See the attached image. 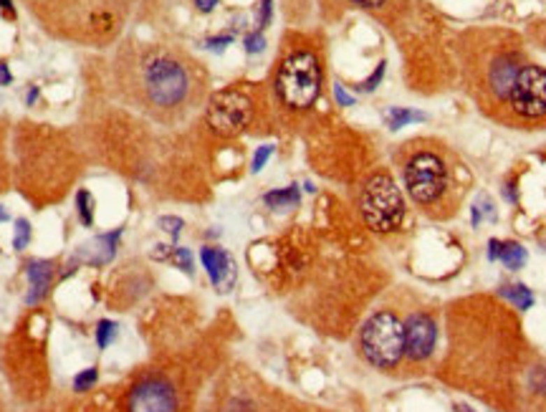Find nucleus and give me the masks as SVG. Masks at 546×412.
Masks as SVG:
<instances>
[{"instance_id": "obj_1", "label": "nucleus", "mask_w": 546, "mask_h": 412, "mask_svg": "<svg viewBox=\"0 0 546 412\" xmlns=\"http://www.w3.org/2000/svg\"><path fill=\"white\" fill-rule=\"evenodd\" d=\"M109 66L114 99L155 124H182L208 96V71L180 46L124 41Z\"/></svg>"}, {"instance_id": "obj_2", "label": "nucleus", "mask_w": 546, "mask_h": 412, "mask_svg": "<svg viewBox=\"0 0 546 412\" xmlns=\"http://www.w3.org/2000/svg\"><path fill=\"white\" fill-rule=\"evenodd\" d=\"M137 0H26L48 36L76 46L109 48L124 31Z\"/></svg>"}, {"instance_id": "obj_3", "label": "nucleus", "mask_w": 546, "mask_h": 412, "mask_svg": "<svg viewBox=\"0 0 546 412\" xmlns=\"http://www.w3.org/2000/svg\"><path fill=\"white\" fill-rule=\"evenodd\" d=\"M475 36V43L463 46L468 51L466 56V76L468 87L478 107L501 119L503 107H506L508 94L513 89V81L519 76L521 66L529 61L526 51L521 46L519 36L506 34V31H480Z\"/></svg>"}, {"instance_id": "obj_4", "label": "nucleus", "mask_w": 546, "mask_h": 412, "mask_svg": "<svg viewBox=\"0 0 546 412\" xmlns=\"http://www.w3.org/2000/svg\"><path fill=\"white\" fill-rule=\"evenodd\" d=\"M402 182L408 195L422 213L433 218H447L455 213L458 182L450 149L435 140H412L397 149Z\"/></svg>"}, {"instance_id": "obj_5", "label": "nucleus", "mask_w": 546, "mask_h": 412, "mask_svg": "<svg viewBox=\"0 0 546 412\" xmlns=\"http://www.w3.org/2000/svg\"><path fill=\"white\" fill-rule=\"evenodd\" d=\"M322 48L303 34L283 36L281 54L271 76V94L283 114H306L322 96Z\"/></svg>"}, {"instance_id": "obj_6", "label": "nucleus", "mask_w": 546, "mask_h": 412, "mask_svg": "<svg viewBox=\"0 0 546 412\" xmlns=\"http://www.w3.org/2000/svg\"><path fill=\"white\" fill-rule=\"evenodd\" d=\"M357 349L375 369H395L405 359V319L395 309H375L359 326Z\"/></svg>"}, {"instance_id": "obj_7", "label": "nucleus", "mask_w": 546, "mask_h": 412, "mask_svg": "<svg viewBox=\"0 0 546 412\" xmlns=\"http://www.w3.org/2000/svg\"><path fill=\"white\" fill-rule=\"evenodd\" d=\"M501 124L516 129H544L546 126V66L526 61L513 81Z\"/></svg>"}, {"instance_id": "obj_8", "label": "nucleus", "mask_w": 546, "mask_h": 412, "mask_svg": "<svg viewBox=\"0 0 546 412\" xmlns=\"http://www.w3.org/2000/svg\"><path fill=\"white\" fill-rule=\"evenodd\" d=\"M359 213L375 233H395L405 220V200L387 170H375L359 187Z\"/></svg>"}, {"instance_id": "obj_9", "label": "nucleus", "mask_w": 546, "mask_h": 412, "mask_svg": "<svg viewBox=\"0 0 546 412\" xmlns=\"http://www.w3.org/2000/svg\"><path fill=\"white\" fill-rule=\"evenodd\" d=\"M258 117L253 84H233L215 91L205 104V124L215 137L231 140L243 134Z\"/></svg>"}, {"instance_id": "obj_10", "label": "nucleus", "mask_w": 546, "mask_h": 412, "mask_svg": "<svg viewBox=\"0 0 546 412\" xmlns=\"http://www.w3.org/2000/svg\"><path fill=\"white\" fill-rule=\"evenodd\" d=\"M124 412H185L178 382L165 372H145L124 395Z\"/></svg>"}, {"instance_id": "obj_11", "label": "nucleus", "mask_w": 546, "mask_h": 412, "mask_svg": "<svg viewBox=\"0 0 546 412\" xmlns=\"http://www.w3.org/2000/svg\"><path fill=\"white\" fill-rule=\"evenodd\" d=\"M438 341V326L428 311H410L405 316V357L410 362H425Z\"/></svg>"}, {"instance_id": "obj_12", "label": "nucleus", "mask_w": 546, "mask_h": 412, "mask_svg": "<svg viewBox=\"0 0 546 412\" xmlns=\"http://www.w3.org/2000/svg\"><path fill=\"white\" fill-rule=\"evenodd\" d=\"M200 260H203L205 271L210 276V284L217 291H231L236 284V263H233L231 253L215 246L200 248Z\"/></svg>"}, {"instance_id": "obj_13", "label": "nucleus", "mask_w": 546, "mask_h": 412, "mask_svg": "<svg viewBox=\"0 0 546 412\" xmlns=\"http://www.w3.org/2000/svg\"><path fill=\"white\" fill-rule=\"evenodd\" d=\"M119 238H122V228L96 235L94 240H89V243H84V246L79 248L76 258H79L81 263H86V266H96V268L104 266V263H109V260L117 256Z\"/></svg>"}, {"instance_id": "obj_14", "label": "nucleus", "mask_w": 546, "mask_h": 412, "mask_svg": "<svg viewBox=\"0 0 546 412\" xmlns=\"http://www.w3.org/2000/svg\"><path fill=\"white\" fill-rule=\"evenodd\" d=\"M28 276V296L26 304L36 306L46 299L48 291L53 288V276H56V263L51 260H28L26 263Z\"/></svg>"}, {"instance_id": "obj_15", "label": "nucleus", "mask_w": 546, "mask_h": 412, "mask_svg": "<svg viewBox=\"0 0 546 412\" xmlns=\"http://www.w3.org/2000/svg\"><path fill=\"white\" fill-rule=\"evenodd\" d=\"M264 203L271 210H283V207H299L301 205V190L299 185H289V187H278V190H271L264 195Z\"/></svg>"}, {"instance_id": "obj_16", "label": "nucleus", "mask_w": 546, "mask_h": 412, "mask_svg": "<svg viewBox=\"0 0 546 412\" xmlns=\"http://www.w3.org/2000/svg\"><path fill=\"white\" fill-rule=\"evenodd\" d=\"M73 205H76V218H79L81 226L92 228L94 218H96V200H94V195L86 187H79L76 198H73Z\"/></svg>"}, {"instance_id": "obj_17", "label": "nucleus", "mask_w": 546, "mask_h": 412, "mask_svg": "<svg viewBox=\"0 0 546 412\" xmlns=\"http://www.w3.org/2000/svg\"><path fill=\"white\" fill-rule=\"evenodd\" d=\"M428 117L422 112H415V109H405V107H389L385 114V122H387L389 129H402V126L412 124V122H425Z\"/></svg>"}, {"instance_id": "obj_18", "label": "nucleus", "mask_w": 546, "mask_h": 412, "mask_svg": "<svg viewBox=\"0 0 546 412\" xmlns=\"http://www.w3.org/2000/svg\"><path fill=\"white\" fill-rule=\"evenodd\" d=\"M498 260L506 268H511V271H519V268H524V263H526V251H524L519 243H513V240H511V243H508V240H503Z\"/></svg>"}, {"instance_id": "obj_19", "label": "nucleus", "mask_w": 546, "mask_h": 412, "mask_svg": "<svg viewBox=\"0 0 546 412\" xmlns=\"http://www.w3.org/2000/svg\"><path fill=\"white\" fill-rule=\"evenodd\" d=\"M501 296L511 301V304L516 306V309H521V311H526V309H531V306H533L531 288L524 286V284H516V286H503V288H501Z\"/></svg>"}, {"instance_id": "obj_20", "label": "nucleus", "mask_w": 546, "mask_h": 412, "mask_svg": "<svg viewBox=\"0 0 546 412\" xmlns=\"http://www.w3.org/2000/svg\"><path fill=\"white\" fill-rule=\"evenodd\" d=\"M8 122L0 119V193H6L10 185V162H8Z\"/></svg>"}, {"instance_id": "obj_21", "label": "nucleus", "mask_w": 546, "mask_h": 412, "mask_svg": "<svg viewBox=\"0 0 546 412\" xmlns=\"http://www.w3.org/2000/svg\"><path fill=\"white\" fill-rule=\"evenodd\" d=\"M117 337H119V326L114 324V321L101 319L99 324H96V334H94V339H96V346H99V349H106L112 341H117Z\"/></svg>"}, {"instance_id": "obj_22", "label": "nucleus", "mask_w": 546, "mask_h": 412, "mask_svg": "<svg viewBox=\"0 0 546 412\" xmlns=\"http://www.w3.org/2000/svg\"><path fill=\"white\" fill-rule=\"evenodd\" d=\"M99 382V369L96 367H86V369H81L76 377H73V390L76 392H89V390H94V385Z\"/></svg>"}, {"instance_id": "obj_23", "label": "nucleus", "mask_w": 546, "mask_h": 412, "mask_svg": "<svg viewBox=\"0 0 546 412\" xmlns=\"http://www.w3.org/2000/svg\"><path fill=\"white\" fill-rule=\"evenodd\" d=\"M34 238V230H31V223L26 218H18L13 226V248L15 251H23V248L31 243Z\"/></svg>"}, {"instance_id": "obj_24", "label": "nucleus", "mask_w": 546, "mask_h": 412, "mask_svg": "<svg viewBox=\"0 0 546 412\" xmlns=\"http://www.w3.org/2000/svg\"><path fill=\"white\" fill-rule=\"evenodd\" d=\"M170 263H175V266L180 268V271H185L187 276H192V253L187 251V248H172L170 253Z\"/></svg>"}, {"instance_id": "obj_25", "label": "nucleus", "mask_w": 546, "mask_h": 412, "mask_svg": "<svg viewBox=\"0 0 546 412\" xmlns=\"http://www.w3.org/2000/svg\"><path fill=\"white\" fill-rule=\"evenodd\" d=\"M157 226L162 228L167 235H172V238H180V233H182V228H185V220L178 218V215H162V218H157Z\"/></svg>"}, {"instance_id": "obj_26", "label": "nucleus", "mask_w": 546, "mask_h": 412, "mask_svg": "<svg viewBox=\"0 0 546 412\" xmlns=\"http://www.w3.org/2000/svg\"><path fill=\"white\" fill-rule=\"evenodd\" d=\"M243 46H245V54H261L266 48V36H264V31H253V34H248L243 38Z\"/></svg>"}, {"instance_id": "obj_27", "label": "nucleus", "mask_w": 546, "mask_h": 412, "mask_svg": "<svg viewBox=\"0 0 546 412\" xmlns=\"http://www.w3.org/2000/svg\"><path fill=\"white\" fill-rule=\"evenodd\" d=\"M385 68H387V61H380V66L372 71V76H369V79H364L357 89H362V91H375V89L382 84V79H385Z\"/></svg>"}, {"instance_id": "obj_28", "label": "nucleus", "mask_w": 546, "mask_h": 412, "mask_svg": "<svg viewBox=\"0 0 546 412\" xmlns=\"http://www.w3.org/2000/svg\"><path fill=\"white\" fill-rule=\"evenodd\" d=\"M271 154H273V145L258 147L256 154H253V162H250V172H261L266 167V162L271 160Z\"/></svg>"}, {"instance_id": "obj_29", "label": "nucleus", "mask_w": 546, "mask_h": 412, "mask_svg": "<svg viewBox=\"0 0 546 412\" xmlns=\"http://www.w3.org/2000/svg\"><path fill=\"white\" fill-rule=\"evenodd\" d=\"M349 6L354 8H362V10H369V13H377L380 15L382 10H387V6L392 0H347Z\"/></svg>"}, {"instance_id": "obj_30", "label": "nucleus", "mask_w": 546, "mask_h": 412, "mask_svg": "<svg viewBox=\"0 0 546 412\" xmlns=\"http://www.w3.org/2000/svg\"><path fill=\"white\" fill-rule=\"evenodd\" d=\"M529 38H531V43H536L541 51H546V20H536V23L529 26Z\"/></svg>"}, {"instance_id": "obj_31", "label": "nucleus", "mask_w": 546, "mask_h": 412, "mask_svg": "<svg viewBox=\"0 0 546 412\" xmlns=\"http://www.w3.org/2000/svg\"><path fill=\"white\" fill-rule=\"evenodd\" d=\"M271 18H273V0H261V8H258V31H266L271 26Z\"/></svg>"}, {"instance_id": "obj_32", "label": "nucleus", "mask_w": 546, "mask_h": 412, "mask_svg": "<svg viewBox=\"0 0 546 412\" xmlns=\"http://www.w3.org/2000/svg\"><path fill=\"white\" fill-rule=\"evenodd\" d=\"M233 43V36H215V38H208L205 41V46L210 48V51H223Z\"/></svg>"}, {"instance_id": "obj_33", "label": "nucleus", "mask_w": 546, "mask_h": 412, "mask_svg": "<svg viewBox=\"0 0 546 412\" xmlns=\"http://www.w3.org/2000/svg\"><path fill=\"white\" fill-rule=\"evenodd\" d=\"M334 96H336V101H339V107H352V104H354V96H349V94L344 91V87H339V84L334 87Z\"/></svg>"}, {"instance_id": "obj_34", "label": "nucleus", "mask_w": 546, "mask_h": 412, "mask_svg": "<svg viewBox=\"0 0 546 412\" xmlns=\"http://www.w3.org/2000/svg\"><path fill=\"white\" fill-rule=\"evenodd\" d=\"M10 84H13V73L6 61H0V87H10Z\"/></svg>"}, {"instance_id": "obj_35", "label": "nucleus", "mask_w": 546, "mask_h": 412, "mask_svg": "<svg viewBox=\"0 0 546 412\" xmlns=\"http://www.w3.org/2000/svg\"><path fill=\"white\" fill-rule=\"evenodd\" d=\"M501 246H503V240H498V238H494L491 243H488V260H498Z\"/></svg>"}, {"instance_id": "obj_36", "label": "nucleus", "mask_w": 546, "mask_h": 412, "mask_svg": "<svg viewBox=\"0 0 546 412\" xmlns=\"http://www.w3.org/2000/svg\"><path fill=\"white\" fill-rule=\"evenodd\" d=\"M217 3H220V0H195V8H198L200 13H213Z\"/></svg>"}, {"instance_id": "obj_37", "label": "nucleus", "mask_w": 546, "mask_h": 412, "mask_svg": "<svg viewBox=\"0 0 546 412\" xmlns=\"http://www.w3.org/2000/svg\"><path fill=\"white\" fill-rule=\"evenodd\" d=\"M0 8H3V13L15 18V10H13V0H0Z\"/></svg>"}, {"instance_id": "obj_38", "label": "nucleus", "mask_w": 546, "mask_h": 412, "mask_svg": "<svg viewBox=\"0 0 546 412\" xmlns=\"http://www.w3.org/2000/svg\"><path fill=\"white\" fill-rule=\"evenodd\" d=\"M38 99V87H31L28 89V96H26V104L28 107H34V101Z\"/></svg>"}, {"instance_id": "obj_39", "label": "nucleus", "mask_w": 546, "mask_h": 412, "mask_svg": "<svg viewBox=\"0 0 546 412\" xmlns=\"http://www.w3.org/2000/svg\"><path fill=\"white\" fill-rule=\"evenodd\" d=\"M6 220H8V213H6V207L0 205V223H6Z\"/></svg>"}, {"instance_id": "obj_40", "label": "nucleus", "mask_w": 546, "mask_h": 412, "mask_svg": "<svg viewBox=\"0 0 546 412\" xmlns=\"http://www.w3.org/2000/svg\"><path fill=\"white\" fill-rule=\"evenodd\" d=\"M455 410H458V412H475V410H470V407H466V405H455Z\"/></svg>"}]
</instances>
